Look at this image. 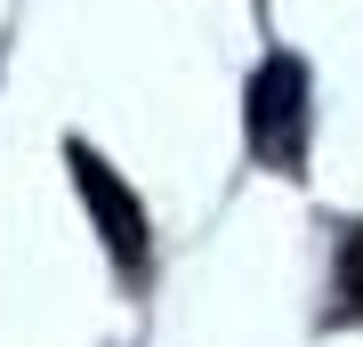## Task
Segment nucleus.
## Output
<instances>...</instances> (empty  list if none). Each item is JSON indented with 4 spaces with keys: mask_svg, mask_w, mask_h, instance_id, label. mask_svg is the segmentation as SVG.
I'll return each instance as SVG.
<instances>
[{
    "mask_svg": "<svg viewBox=\"0 0 363 347\" xmlns=\"http://www.w3.org/2000/svg\"><path fill=\"white\" fill-rule=\"evenodd\" d=\"M242 129H250V154L267 170L298 178L307 170V65L274 49L259 73H250V97H242Z\"/></svg>",
    "mask_w": 363,
    "mask_h": 347,
    "instance_id": "f257e3e1",
    "label": "nucleus"
},
{
    "mask_svg": "<svg viewBox=\"0 0 363 347\" xmlns=\"http://www.w3.org/2000/svg\"><path fill=\"white\" fill-rule=\"evenodd\" d=\"M65 162H73V186H81V202H89V219L105 234V250H113V267H145V202L130 186H121V170L89 154V145H65Z\"/></svg>",
    "mask_w": 363,
    "mask_h": 347,
    "instance_id": "f03ea898",
    "label": "nucleus"
},
{
    "mask_svg": "<svg viewBox=\"0 0 363 347\" xmlns=\"http://www.w3.org/2000/svg\"><path fill=\"white\" fill-rule=\"evenodd\" d=\"M339 323H363V219L339 226Z\"/></svg>",
    "mask_w": 363,
    "mask_h": 347,
    "instance_id": "7ed1b4c3",
    "label": "nucleus"
}]
</instances>
